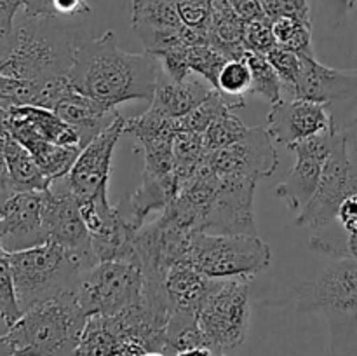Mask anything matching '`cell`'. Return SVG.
<instances>
[{
	"mask_svg": "<svg viewBox=\"0 0 357 356\" xmlns=\"http://www.w3.org/2000/svg\"><path fill=\"white\" fill-rule=\"evenodd\" d=\"M159 70L155 56L124 51L108 30L75 45L68 77L79 93L115 108L126 101H152Z\"/></svg>",
	"mask_w": 357,
	"mask_h": 356,
	"instance_id": "6da1fadb",
	"label": "cell"
},
{
	"mask_svg": "<svg viewBox=\"0 0 357 356\" xmlns=\"http://www.w3.org/2000/svg\"><path fill=\"white\" fill-rule=\"evenodd\" d=\"M56 17H28L7 37L0 75L35 86L68 75L75 42Z\"/></svg>",
	"mask_w": 357,
	"mask_h": 356,
	"instance_id": "7a4b0ae2",
	"label": "cell"
},
{
	"mask_svg": "<svg viewBox=\"0 0 357 356\" xmlns=\"http://www.w3.org/2000/svg\"><path fill=\"white\" fill-rule=\"evenodd\" d=\"M124 133L135 136L145 152L143 184L129 198V213L136 225L143 227L152 212H162L178 194V178L173 164V138L176 119H166L149 108L138 117L126 119Z\"/></svg>",
	"mask_w": 357,
	"mask_h": 356,
	"instance_id": "3957f363",
	"label": "cell"
},
{
	"mask_svg": "<svg viewBox=\"0 0 357 356\" xmlns=\"http://www.w3.org/2000/svg\"><path fill=\"white\" fill-rule=\"evenodd\" d=\"M333 262L298 288V309L321 313L330 325V355L352 356L357 332V258Z\"/></svg>",
	"mask_w": 357,
	"mask_h": 356,
	"instance_id": "277c9868",
	"label": "cell"
},
{
	"mask_svg": "<svg viewBox=\"0 0 357 356\" xmlns=\"http://www.w3.org/2000/svg\"><path fill=\"white\" fill-rule=\"evenodd\" d=\"M86 320L77 293H61L24 311L3 337L20 356H75Z\"/></svg>",
	"mask_w": 357,
	"mask_h": 356,
	"instance_id": "5b68a950",
	"label": "cell"
},
{
	"mask_svg": "<svg viewBox=\"0 0 357 356\" xmlns=\"http://www.w3.org/2000/svg\"><path fill=\"white\" fill-rule=\"evenodd\" d=\"M9 260L23 313L61 293H77L86 272L72 251L52 239L26 250L9 251Z\"/></svg>",
	"mask_w": 357,
	"mask_h": 356,
	"instance_id": "8992f818",
	"label": "cell"
},
{
	"mask_svg": "<svg viewBox=\"0 0 357 356\" xmlns=\"http://www.w3.org/2000/svg\"><path fill=\"white\" fill-rule=\"evenodd\" d=\"M250 278H208L197 323L209 349L220 356L237 351L250 332Z\"/></svg>",
	"mask_w": 357,
	"mask_h": 356,
	"instance_id": "52a82bcc",
	"label": "cell"
},
{
	"mask_svg": "<svg viewBox=\"0 0 357 356\" xmlns=\"http://www.w3.org/2000/svg\"><path fill=\"white\" fill-rule=\"evenodd\" d=\"M271 260V246L257 234L194 232L185 264L209 279H251L267 271Z\"/></svg>",
	"mask_w": 357,
	"mask_h": 356,
	"instance_id": "ba28073f",
	"label": "cell"
},
{
	"mask_svg": "<svg viewBox=\"0 0 357 356\" xmlns=\"http://www.w3.org/2000/svg\"><path fill=\"white\" fill-rule=\"evenodd\" d=\"M145 276L138 262H98L80 279L79 302L87 316H115L138 304L143 297Z\"/></svg>",
	"mask_w": 357,
	"mask_h": 356,
	"instance_id": "9c48e42d",
	"label": "cell"
},
{
	"mask_svg": "<svg viewBox=\"0 0 357 356\" xmlns=\"http://www.w3.org/2000/svg\"><path fill=\"white\" fill-rule=\"evenodd\" d=\"M349 133L337 131L328 159L321 173L319 187L309 205L298 213L295 223L298 227L324 229L337 220L342 201L351 192V156Z\"/></svg>",
	"mask_w": 357,
	"mask_h": 356,
	"instance_id": "30bf717a",
	"label": "cell"
},
{
	"mask_svg": "<svg viewBox=\"0 0 357 356\" xmlns=\"http://www.w3.org/2000/svg\"><path fill=\"white\" fill-rule=\"evenodd\" d=\"M126 119L119 115L107 129L91 140L77 157L75 164L65 178V187L79 199V202L89 201L100 194L108 192L110 181L112 156L119 138L124 135Z\"/></svg>",
	"mask_w": 357,
	"mask_h": 356,
	"instance_id": "8fae6325",
	"label": "cell"
},
{
	"mask_svg": "<svg viewBox=\"0 0 357 356\" xmlns=\"http://www.w3.org/2000/svg\"><path fill=\"white\" fill-rule=\"evenodd\" d=\"M206 164L218 175H232L258 181L274 175L279 157L267 128L257 126L248 129L239 142L208 152Z\"/></svg>",
	"mask_w": 357,
	"mask_h": 356,
	"instance_id": "7c38bea8",
	"label": "cell"
},
{
	"mask_svg": "<svg viewBox=\"0 0 357 356\" xmlns=\"http://www.w3.org/2000/svg\"><path fill=\"white\" fill-rule=\"evenodd\" d=\"M335 131L323 133V135L310 136V138L296 142L288 149L295 152L296 164L281 185L275 188V195L286 202L289 209L300 213L319 187L321 173L324 163L328 159L331 145H333Z\"/></svg>",
	"mask_w": 357,
	"mask_h": 356,
	"instance_id": "4fadbf2b",
	"label": "cell"
},
{
	"mask_svg": "<svg viewBox=\"0 0 357 356\" xmlns=\"http://www.w3.org/2000/svg\"><path fill=\"white\" fill-rule=\"evenodd\" d=\"M47 191L14 192L0 205V244L7 251L26 250L49 239L45 230Z\"/></svg>",
	"mask_w": 357,
	"mask_h": 356,
	"instance_id": "5bb4252c",
	"label": "cell"
},
{
	"mask_svg": "<svg viewBox=\"0 0 357 356\" xmlns=\"http://www.w3.org/2000/svg\"><path fill=\"white\" fill-rule=\"evenodd\" d=\"M45 230L49 239L56 241L72 251L84 264L86 271L98 264L93 250V241L84 222L80 202L68 188L63 185L58 191H47L45 199Z\"/></svg>",
	"mask_w": 357,
	"mask_h": 356,
	"instance_id": "9a60e30c",
	"label": "cell"
},
{
	"mask_svg": "<svg viewBox=\"0 0 357 356\" xmlns=\"http://www.w3.org/2000/svg\"><path fill=\"white\" fill-rule=\"evenodd\" d=\"M265 128L274 143L284 147L310 136L335 131L330 105L302 98L279 100L272 105Z\"/></svg>",
	"mask_w": 357,
	"mask_h": 356,
	"instance_id": "2e32d148",
	"label": "cell"
},
{
	"mask_svg": "<svg viewBox=\"0 0 357 356\" xmlns=\"http://www.w3.org/2000/svg\"><path fill=\"white\" fill-rule=\"evenodd\" d=\"M211 93V84L204 79L188 75L187 79L178 82L160 68L155 93L150 101V110L166 119H181L194 112Z\"/></svg>",
	"mask_w": 357,
	"mask_h": 356,
	"instance_id": "e0dca14e",
	"label": "cell"
},
{
	"mask_svg": "<svg viewBox=\"0 0 357 356\" xmlns=\"http://www.w3.org/2000/svg\"><path fill=\"white\" fill-rule=\"evenodd\" d=\"M52 110L80 133L82 149L121 115L115 108L79 93L75 87L70 89Z\"/></svg>",
	"mask_w": 357,
	"mask_h": 356,
	"instance_id": "ac0fdd59",
	"label": "cell"
},
{
	"mask_svg": "<svg viewBox=\"0 0 357 356\" xmlns=\"http://www.w3.org/2000/svg\"><path fill=\"white\" fill-rule=\"evenodd\" d=\"M3 131L13 136L14 140H17L23 147H26L28 152L33 156L40 170L44 171V175L52 184L68 175V171L72 170L77 157H79L80 150H82L80 147H66L47 142V140L21 128H10L3 129Z\"/></svg>",
	"mask_w": 357,
	"mask_h": 356,
	"instance_id": "d6986e66",
	"label": "cell"
},
{
	"mask_svg": "<svg viewBox=\"0 0 357 356\" xmlns=\"http://www.w3.org/2000/svg\"><path fill=\"white\" fill-rule=\"evenodd\" d=\"M244 31L246 23L234 10L232 3L229 0H215L208 28L209 45L218 49L229 61L241 59L246 54Z\"/></svg>",
	"mask_w": 357,
	"mask_h": 356,
	"instance_id": "ffe728a7",
	"label": "cell"
},
{
	"mask_svg": "<svg viewBox=\"0 0 357 356\" xmlns=\"http://www.w3.org/2000/svg\"><path fill=\"white\" fill-rule=\"evenodd\" d=\"M126 341L115 316H87L75 356H124Z\"/></svg>",
	"mask_w": 357,
	"mask_h": 356,
	"instance_id": "44dd1931",
	"label": "cell"
},
{
	"mask_svg": "<svg viewBox=\"0 0 357 356\" xmlns=\"http://www.w3.org/2000/svg\"><path fill=\"white\" fill-rule=\"evenodd\" d=\"M3 154H6L7 173H9L14 192H33L51 188L52 181L45 177L26 147L21 145L6 131H3Z\"/></svg>",
	"mask_w": 357,
	"mask_h": 356,
	"instance_id": "7402d4cb",
	"label": "cell"
},
{
	"mask_svg": "<svg viewBox=\"0 0 357 356\" xmlns=\"http://www.w3.org/2000/svg\"><path fill=\"white\" fill-rule=\"evenodd\" d=\"M206 286H208V278L185 262L174 264L164 278V290L173 311L197 314Z\"/></svg>",
	"mask_w": 357,
	"mask_h": 356,
	"instance_id": "603a6c76",
	"label": "cell"
},
{
	"mask_svg": "<svg viewBox=\"0 0 357 356\" xmlns=\"http://www.w3.org/2000/svg\"><path fill=\"white\" fill-rule=\"evenodd\" d=\"M183 27L176 0H132L135 31L180 30Z\"/></svg>",
	"mask_w": 357,
	"mask_h": 356,
	"instance_id": "cb8c5ba5",
	"label": "cell"
},
{
	"mask_svg": "<svg viewBox=\"0 0 357 356\" xmlns=\"http://www.w3.org/2000/svg\"><path fill=\"white\" fill-rule=\"evenodd\" d=\"M206 157H208V150H206L202 135L178 131L173 138V164L178 185L194 178L206 166Z\"/></svg>",
	"mask_w": 357,
	"mask_h": 356,
	"instance_id": "d4e9b609",
	"label": "cell"
},
{
	"mask_svg": "<svg viewBox=\"0 0 357 356\" xmlns=\"http://www.w3.org/2000/svg\"><path fill=\"white\" fill-rule=\"evenodd\" d=\"M230 108L244 107V96L251 91V70L246 58L230 59L223 65L215 87Z\"/></svg>",
	"mask_w": 357,
	"mask_h": 356,
	"instance_id": "484cf974",
	"label": "cell"
},
{
	"mask_svg": "<svg viewBox=\"0 0 357 356\" xmlns=\"http://www.w3.org/2000/svg\"><path fill=\"white\" fill-rule=\"evenodd\" d=\"M271 23L279 47H284L300 56H310V58L316 56L312 47V27L309 21L282 16L271 20Z\"/></svg>",
	"mask_w": 357,
	"mask_h": 356,
	"instance_id": "4316f807",
	"label": "cell"
},
{
	"mask_svg": "<svg viewBox=\"0 0 357 356\" xmlns=\"http://www.w3.org/2000/svg\"><path fill=\"white\" fill-rule=\"evenodd\" d=\"M248 65L251 70V94H258L264 100H267L268 103L274 105L281 100V91H282V82L279 79L278 72H275L274 66L271 65V61L267 59V56L255 54V52L246 51L244 54Z\"/></svg>",
	"mask_w": 357,
	"mask_h": 356,
	"instance_id": "83f0119b",
	"label": "cell"
},
{
	"mask_svg": "<svg viewBox=\"0 0 357 356\" xmlns=\"http://www.w3.org/2000/svg\"><path fill=\"white\" fill-rule=\"evenodd\" d=\"M248 129L250 128L244 126V122L237 115H234L232 110L229 108L223 114H220L211 122V126L206 129L204 135H202L206 150L208 152H215V150L225 149V147L239 142L246 135Z\"/></svg>",
	"mask_w": 357,
	"mask_h": 356,
	"instance_id": "f1b7e54d",
	"label": "cell"
},
{
	"mask_svg": "<svg viewBox=\"0 0 357 356\" xmlns=\"http://www.w3.org/2000/svg\"><path fill=\"white\" fill-rule=\"evenodd\" d=\"M229 103H227L225 98L222 96V93L213 89V93L209 94L194 112H190V114L185 115V117L176 119L178 131H190L197 133V135H204L206 129L211 126V122L215 121L220 114L229 110ZM230 110H232V108H230Z\"/></svg>",
	"mask_w": 357,
	"mask_h": 356,
	"instance_id": "f546056e",
	"label": "cell"
},
{
	"mask_svg": "<svg viewBox=\"0 0 357 356\" xmlns=\"http://www.w3.org/2000/svg\"><path fill=\"white\" fill-rule=\"evenodd\" d=\"M229 61L218 49H215L209 44L194 45L188 49V65H190V72L204 79L206 82L211 84L215 89L216 82H218V75L222 72L223 65Z\"/></svg>",
	"mask_w": 357,
	"mask_h": 356,
	"instance_id": "4dcf8cb0",
	"label": "cell"
},
{
	"mask_svg": "<svg viewBox=\"0 0 357 356\" xmlns=\"http://www.w3.org/2000/svg\"><path fill=\"white\" fill-rule=\"evenodd\" d=\"M0 311L6 325H13L23 314L17 302L16 283H14L13 267H10L9 251L0 244Z\"/></svg>",
	"mask_w": 357,
	"mask_h": 356,
	"instance_id": "1f68e13d",
	"label": "cell"
},
{
	"mask_svg": "<svg viewBox=\"0 0 357 356\" xmlns=\"http://www.w3.org/2000/svg\"><path fill=\"white\" fill-rule=\"evenodd\" d=\"M267 59L274 66L275 72H278L282 87H286V91H289L293 94L296 80H298L300 70H302V56L278 45L274 51L268 52Z\"/></svg>",
	"mask_w": 357,
	"mask_h": 356,
	"instance_id": "d6a6232c",
	"label": "cell"
},
{
	"mask_svg": "<svg viewBox=\"0 0 357 356\" xmlns=\"http://www.w3.org/2000/svg\"><path fill=\"white\" fill-rule=\"evenodd\" d=\"M244 47H246V51L261 56H267L268 52L278 47V40L274 37V31H272L271 20L255 21V23L246 24Z\"/></svg>",
	"mask_w": 357,
	"mask_h": 356,
	"instance_id": "836d02e7",
	"label": "cell"
},
{
	"mask_svg": "<svg viewBox=\"0 0 357 356\" xmlns=\"http://www.w3.org/2000/svg\"><path fill=\"white\" fill-rule=\"evenodd\" d=\"M188 49L190 47H187V45H178V47H171L155 56L159 59L162 72L178 82L192 75L190 65H188Z\"/></svg>",
	"mask_w": 357,
	"mask_h": 356,
	"instance_id": "e575fe53",
	"label": "cell"
},
{
	"mask_svg": "<svg viewBox=\"0 0 357 356\" xmlns=\"http://www.w3.org/2000/svg\"><path fill=\"white\" fill-rule=\"evenodd\" d=\"M268 20L275 17H296L310 23L309 0H260Z\"/></svg>",
	"mask_w": 357,
	"mask_h": 356,
	"instance_id": "d590c367",
	"label": "cell"
},
{
	"mask_svg": "<svg viewBox=\"0 0 357 356\" xmlns=\"http://www.w3.org/2000/svg\"><path fill=\"white\" fill-rule=\"evenodd\" d=\"M337 220L345 229L347 237L357 236V191L349 192L347 198L342 201Z\"/></svg>",
	"mask_w": 357,
	"mask_h": 356,
	"instance_id": "8d00e7d4",
	"label": "cell"
},
{
	"mask_svg": "<svg viewBox=\"0 0 357 356\" xmlns=\"http://www.w3.org/2000/svg\"><path fill=\"white\" fill-rule=\"evenodd\" d=\"M24 6V0H0V42H6L14 30L16 13Z\"/></svg>",
	"mask_w": 357,
	"mask_h": 356,
	"instance_id": "74e56055",
	"label": "cell"
},
{
	"mask_svg": "<svg viewBox=\"0 0 357 356\" xmlns=\"http://www.w3.org/2000/svg\"><path fill=\"white\" fill-rule=\"evenodd\" d=\"M229 2L232 3L234 10L239 14V17L246 24L268 20L260 0H229Z\"/></svg>",
	"mask_w": 357,
	"mask_h": 356,
	"instance_id": "f35d334b",
	"label": "cell"
},
{
	"mask_svg": "<svg viewBox=\"0 0 357 356\" xmlns=\"http://www.w3.org/2000/svg\"><path fill=\"white\" fill-rule=\"evenodd\" d=\"M91 10L87 0H54L56 17L82 16Z\"/></svg>",
	"mask_w": 357,
	"mask_h": 356,
	"instance_id": "ab89813d",
	"label": "cell"
},
{
	"mask_svg": "<svg viewBox=\"0 0 357 356\" xmlns=\"http://www.w3.org/2000/svg\"><path fill=\"white\" fill-rule=\"evenodd\" d=\"M26 17H56L54 0H24Z\"/></svg>",
	"mask_w": 357,
	"mask_h": 356,
	"instance_id": "60d3db41",
	"label": "cell"
},
{
	"mask_svg": "<svg viewBox=\"0 0 357 356\" xmlns=\"http://www.w3.org/2000/svg\"><path fill=\"white\" fill-rule=\"evenodd\" d=\"M13 194L14 188L10 185L6 166V154H3V129L0 128V205H3Z\"/></svg>",
	"mask_w": 357,
	"mask_h": 356,
	"instance_id": "b9f144b4",
	"label": "cell"
},
{
	"mask_svg": "<svg viewBox=\"0 0 357 356\" xmlns=\"http://www.w3.org/2000/svg\"><path fill=\"white\" fill-rule=\"evenodd\" d=\"M174 356H220L216 355L213 349H209L208 346H197V348H188L183 349V351L176 353Z\"/></svg>",
	"mask_w": 357,
	"mask_h": 356,
	"instance_id": "7bdbcfd3",
	"label": "cell"
},
{
	"mask_svg": "<svg viewBox=\"0 0 357 356\" xmlns=\"http://www.w3.org/2000/svg\"><path fill=\"white\" fill-rule=\"evenodd\" d=\"M178 2H187V3H194V6H199V7H206V9H213L215 0H178Z\"/></svg>",
	"mask_w": 357,
	"mask_h": 356,
	"instance_id": "ee69618b",
	"label": "cell"
},
{
	"mask_svg": "<svg viewBox=\"0 0 357 356\" xmlns=\"http://www.w3.org/2000/svg\"><path fill=\"white\" fill-rule=\"evenodd\" d=\"M138 356H167L166 353H160V351H146V353H142V355Z\"/></svg>",
	"mask_w": 357,
	"mask_h": 356,
	"instance_id": "f6af8a7d",
	"label": "cell"
},
{
	"mask_svg": "<svg viewBox=\"0 0 357 356\" xmlns=\"http://www.w3.org/2000/svg\"><path fill=\"white\" fill-rule=\"evenodd\" d=\"M356 2H357V0H344V3H345V7H347V9H352V7L356 6Z\"/></svg>",
	"mask_w": 357,
	"mask_h": 356,
	"instance_id": "bcb514c9",
	"label": "cell"
},
{
	"mask_svg": "<svg viewBox=\"0 0 357 356\" xmlns=\"http://www.w3.org/2000/svg\"><path fill=\"white\" fill-rule=\"evenodd\" d=\"M0 66H2V59H0ZM0 119H2V114H0Z\"/></svg>",
	"mask_w": 357,
	"mask_h": 356,
	"instance_id": "7dc6e473",
	"label": "cell"
},
{
	"mask_svg": "<svg viewBox=\"0 0 357 356\" xmlns=\"http://www.w3.org/2000/svg\"><path fill=\"white\" fill-rule=\"evenodd\" d=\"M0 318H2V311H0Z\"/></svg>",
	"mask_w": 357,
	"mask_h": 356,
	"instance_id": "c3c4849f",
	"label": "cell"
}]
</instances>
